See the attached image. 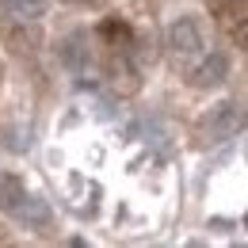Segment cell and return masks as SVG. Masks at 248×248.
I'll use <instances>...</instances> for the list:
<instances>
[{
	"instance_id": "cell-6",
	"label": "cell",
	"mask_w": 248,
	"mask_h": 248,
	"mask_svg": "<svg viewBox=\"0 0 248 248\" xmlns=\"http://www.w3.org/2000/svg\"><path fill=\"white\" fill-rule=\"evenodd\" d=\"M0 4L8 8V16L27 19V23H34L38 16H46V0H0Z\"/></svg>"
},
{
	"instance_id": "cell-2",
	"label": "cell",
	"mask_w": 248,
	"mask_h": 248,
	"mask_svg": "<svg viewBox=\"0 0 248 248\" xmlns=\"http://www.w3.org/2000/svg\"><path fill=\"white\" fill-rule=\"evenodd\" d=\"M4 214L16 217V221H19L23 229H31V233H46V229L54 225V210H50V202L38 199V195H31V191H23Z\"/></svg>"
},
{
	"instance_id": "cell-4",
	"label": "cell",
	"mask_w": 248,
	"mask_h": 248,
	"mask_svg": "<svg viewBox=\"0 0 248 248\" xmlns=\"http://www.w3.org/2000/svg\"><path fill=\"white\" fill-rule=\"evenodd\" d=\"M229 77V58L225 54H206L202 62L191 69V84L195 88H217Z\"/></svg>"
},
{
	"instance_id": "cell-8",
	"label": "cell",
	"mask_w": 248,
	"mask_h": 248,
	"mask_svg": "<svg viewBox=\"0 0 248 248\" xmlns=\"http://www.w3.org/2000/svg\"><path fill=\"white\" fill-rule=\"evenodd\" d=\"M229 34H233V46H241L248 54V19H237V23L229 27Z\"/></svg>"
},
{
	"instance_id": "cell-3",
	"label": "cell",
	"mask_w": 248,
	"mask_h": 248,
	"mask_svg": "<svg viewBox=\"0 0 248 248\" xmlns=\"http://www.w3.org/2000/svg\"><path fill=\"white\" fill-rule=\"evenodd\" d=\"M237 130H241V107H237L233 99L214 103V107L202 115V134H206V141H225V138L237 134Z\"/></svg>"
},
{
	"instance_id": "cell-5",
	"label": "cell",
	"mask_w": 248,
	"mask_h": 248,
	"mask_svg": "<svg viewBox=\"0 0 248 248\" xmlns=\"http://www.w3.org/2000/svg\"><path fill=\"white\" fill-rule=\"evenodd\" d=\"M62 58H65V65H69L77 77H88V73H92V54H88V46H84L80 38H65Z\"/></svg>"
},
{
	"instance_id": "cell-1",
	"label": "cell",
	"mask_w": 248,
	"mask_h": 248,
	"mask_svg": "<svg viewBox=\"0 0 248 248\" xmlns=\"http://www.w3.org/2000/svg\"><path fill=\"white\" fill-rule=\"evenodd\" d=\"M202 46H206V34H202V23H199L195 16H180V19L168 27V50H172L180 62L199 58Z\"/></svg>"
},
{
	"instance_id": "cell-9",
	"label": "cell",
	"mask_w": 248,
	"mask_h": 248,
	"mask_svg": "<svg viewBox=\"0 0 248 248\" xmlns=\"http://www.w3.org/2000/svg\"><path fill=\"white\" fill-rule=\"evenodd\" d=\"M62 4H80V8H88V4H99V0H62Z\"/></svg>"
},
{
	"instance_id": "cell-7",
	"label": "cell",
	"mask_w": 248,
	"mask_h": 248,
	"mask_svg": "<svg viewBox=\"0 0 248 248\" xmlns=\"http://www.w3.org/2000/svg\"><path fill=\"white\" fill-rule=\"evenodd\" d=\"M99 34L107 38V46H130V38H134L123 19H103V23H99Z\"/></svg>"
}]
</instances>
